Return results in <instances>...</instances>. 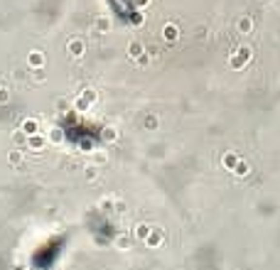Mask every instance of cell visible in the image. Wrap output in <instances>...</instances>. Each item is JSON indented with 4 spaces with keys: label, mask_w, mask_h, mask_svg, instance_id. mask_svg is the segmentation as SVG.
<instances>
[{
    "label": "cell",
    "mask_w": 280,
    "mask_h": 270,
    "mask_svg": "<svg viewBox=\"0 0 280 270\" xmlns=\"http://www.w3.org/2000/svg\"><path fill=\"white\" fill-rule=\"evenodd\" d=\"M59 133L71 147L82 150V152H91L103 143V128L74 111L64 113L59 118Z\"/></svg>",
    "instance_id": "obj_1"
},
{
    "label": "cell",
    "mask_w": 280,
    "mask_h": 270,
    "mask_svg": "<svg viewBox=\"0 0 280 270\" xmlns=\"http://www.w3.org/2000/svg\"><path fill=\"white\" fill-rule=\"evenodd\" d=\"M69 246V236L59 234V236H49L42 243H37L34 251L30 253V268L32 270H52L57 268V263L62 260L64 251Z\"/></svg>",
    "instance_id": "obj_2"
}]
</instances>
